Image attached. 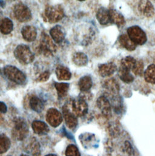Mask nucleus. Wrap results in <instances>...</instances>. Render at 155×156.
Instances as JSON below:
<instances>
[{"instance_id": "412c9836", "label": "nucleus", "mask_w": 155, "mask_h": 156, "mask_svg": "<svg viewBox=\"0 0 155 156\" xmlns=\"http://www.w3.org/2000/svg\"><path fill=\"white\" fill-rule=\"evenodd\" d=\"M119 42L125 49L128 51H134L136 48V44H135L129 37L128 35L122 34L119 37Z\"/></svg>"}, {"instance_id": "f704fd0d", "label": "nucleus", "mask_w": 155, "mask_h": 156, "mask_svg": "<svg viewBox=\"0 0 155 156\" xmlns=\"http://www.w3.org/2000/svg\"><path fill=\"white\" fill-rule=\"evenodd\" d=\"M50 73L49 71H45L43 73L37 78V81L39 82H44L49 80L50 77Z\"/></svg>"}, {"instance_id": "f8f14e48", "label": "nucleus", "mask_w": 155, "mask_h": 156, "mask_svg": "<svg viewBox=\"0 0 155 156\" xmlns=\"http://www.w3.org/2000/svg\"><path fill=\"white\" fill-rule=\"evenodd\" d=\"M98 108L101 111L102 114L105 117H110L112 114L111 104L108 98L102 95L99 97L96 101Z\"/></svg>"}, {"instance_id": "ddd939ff", "label": "nucleus", "mask_w": 155, "mask_h": 156, "mask_svg": "<svg viewBox=\"0 0 155 156\" xmlns=\"http://www.w3.org/2000/svg\"><path fill=\"white\" fill-rule=\"evenodd\" d=\"M117 68L115 63H108L99 66L98 73L102 77H107L113 75L116 71Z\"/></svg>"}, {"instance_id": "f03ea898", "label": "nucleus", "mask_w": 155, "mask_h": 156, "mask_svg": "<svg viewBox=\"0 0 155 156\" xmlns=\"http://www.w3.org/2000/svg\"><path fill=\"white\" fill-rule=\"evenodd\" d=\"M29 133V127L26 121L22 118H16L14 120V127L12 130V136L16 140H22Z\"/></svg>"}, {"instance_id": "423d86ee", "label": "nucleus", "mask_w": 155, "mask_h": 156, "mask_svg": "<svg viewBox=\"0 0 155 156\" xmlns=\"http://www.w3.org/2000/svg\"><path fill=\"white\" fill-rule=\"evenodd\" d=\"M127 34L130 38L136 44L143 45L147 41V35L144 31L139 26H133L127 29Z\"/></svg>"}, {"instance_id": "b1692460", "label": "nucleus", "mask_w": 155, "mask_h": 156, "mask_svg": "<svg viewBox=\"0 0 155 156\" xmlns=\"http://www.w3.org/2000/svg\"><path fill=\"white\" fill-rule=\"evenodd\" d=\"M72 61L78 66H84L88 63V57L83 52H76L73 55Z\"/></svg>"}, {"instance_id": "2f4dec72", "label": "nucleus", "mask_w": 155, "mask_h": 156, "mask_svg": "<svg viewBox=\"0 0 155 156\" xmlns=\"http://www.w3.org/2000/svg\"><path fill=\"white\" fill-rule=\"evenodd\" d=\"M144 63L143 61L139 60V61H136V63L135 66L133 67L132 71L135 74V75L137 76H142L144 74Z\"/></svg>"}, {"instance_id": "a211bd4d", "label": "nucleus", "mask_w": 155, "mask_h": 156, "mask_svg": "<svg viewBox=\"0 0 155 156\" xmlns=\"http://www.w3.org/2000/svg\"><path fill=\"white\" fill-rule=\"evenodd\" d=\"M103 87L110 94L116 95L119 92V86L114 78H110L104 82Z\"/></svg>"}, {"instance_id": "6e6552de", "label": "nucleus", "mask_w": 155, "mask_h": 156, "mask_svg": "<svg viewBox=\"0 0 155 156\" xmlns=\"http://www.w3.org/2000/svg\"><path fill=\"white\" fill-rule=\"evenodd\" d=\"M71 108L77 117H82L88 112V105L85 100L79 98L71 102Z\"/></svg>"}, {"instance_id": "0eeeda50", "label": "nucleus", "mask_w": 155, "mask_h": 156, "mask_svg": "<svg viewBox=\"0 0 155 156\" xmlns=\"http://www.w3.org/2000/svg\"><path fill=\"white\" fill-rule=\"evenodd\" d=\"M14 15L20 22H27L32 20V13L29 7L22 3L16 4L13 9Z\"/></svg>"}, {"instance_id": "20e7f679", "label": "nucleus", "mask_w": 155, "mask_h": 156, "mask_svg": "<svg viewBox=\"0 0 155 156\" xmlns=\"http://www.w3.org/2000/svg\"><path fill=\"white\" fill-rule=\"evenodd\" d=\"M14 55L16 60L23 65H28L33 62L35 56L30 48L24 44L18 45L14 51Z\"/></svg>"}, {"instance_id": "5701e85b", "label": "nucleus", "mask_w": 155, "mask_h": 156, "mask_svg": "<svg viewBox=\"0 0 155 156\" xmlns=\"http://www.w3.org/2000/svg\"><path fill=\"white\" fill-rule=\"evenodd\" d=\"M78 85L81 92L88 91L93 85L92 79L88 76H84L79 80Z\"/></svg>"}, {"instance_id": "1a4fd4ad", "label": "nucleus", "mask_w": 155, "mask_h": 156, "mask_svg": "<svg viewBox=\"0 0 155 156\" xmlns=\"http://www.w3.org/2000/svg\"><path fill=\"white\" fill-rule=\"evenodd\" d=\"M70 108L71 103L65 104L63 108V113L67 127L70 129H74L77 126V117L73 113L72 109L70 110Z\"/></svg>"}, {"instance_id": "aec40b11", "label": "nucleus", "mask_w": 155, "mask_h": 156, "mask_svg": "<svg viewBox=\"0 0 155 156\" xmlns=\"http://www.w3.org/2000/svg\"><path fill=\"white\" fill-rule=\"evenodd\" d=\"M32 126L34 133L38 135H45L49 131V126L43 122L34 121Z\"/></svg>"}, {"instance_id": "39448f33", "label": "nucleus", "mask_w": 155, "mask_h": 156, "mask_svg": "<svg viewBox=\"0 0 155 156\" xmlns=\"http://www.w3.org/2000/svg\"><path fill=\"white\" fill-rule=\"evenodd\" d=\"M4 73L7 78L16 84H22L26 81L25 74L15 66H6L4 68Z\"/></svg>"}, {"instance_id": "473e14b6", "label": "nucleus", "mask_w": 155, "mask_h": 156, "mask_svg": "<svg viewBox=\"0 0 155 156\" xmlns=\"http://www.w3.org/2000/svg\"><path fill=\"white\" fill-rule=\"evenodd\" d=\"M66 156H81L80 153L77 147L74 145H70L66 150Z\"/></svg>"}, {"instance_id": "dca6fc26", "label": "nucleus", "mask_w": 155, "mask_h": 156, "mask_svg": "<svg viewBox=\"0 0 155 156\" xmlns=\"http://www.w3.org/2000/svg\"><path fill=\"white\" fill-rule=\"evenodd\" d=\"M26 151L33 156H39L40 155V145L39 142L35 139L32 138L26 146Z\"/></svg>"}, {"instance_id": "7ed1b4c3", "label": "nucleus", "mask_w": 155, "mask_h": 156, "mask_svg": "<svg viewBox=\"0 0 155 156\" xmlns=\"http://www.w3.org/2000/svg\"><path fill=\"white\" fill-rule=\"evenodd\" d=\"M64 16V9L60 5H49L46 7L44 18L46 21L52 24L55 23L62 20Z\"/></svg>"}, {"instance_id": "4be33fe9", "label": "nucleus", "mask_w": 155, "mask_h": 156, "mask_svg": "<svg viewBox=\"0 0 155 156\" xmlns=\"http://www.w3.org/2000/svg\"><path fill=\"white\" fill-rule=\"evenodd\" d=\"M57 77L59 80H69L72 77L70 70L66 66L59 65L55 71Z\"/></svg>"}, {"instance_id": "4c0bfd02", "label": "nucleus", "mask_w": 155, "mask_h": 156, "mask_svg": "<svg viewBox=\"0 0 155 156\" xmlns=\"http://www.w3.org/2000/svg\"><path fill=\"white\" fill-rule=\"evenodd\" d=\"M7 1H15V0H7Z\"/></svg>"}, {"instance_id": "c9c22d12", "label": "nucleus", "mask_w": 155, "mask_h": 156, "mask_svg": "<svg viewBox=\"0 0 155 156\" xmlns=\"http://www.w3.org/2000/svg\"><path fill=\"white\" fill-rule=\"evenodd\" d=\"M7 111V106L3 102L0 101V113H5Z\"/></svg>"}, {"instance_id": "2eb2a0df", "label": "nucleus", "mask_w": 155, "mask_h": 156, "mask_svg": "<svg viewBox=\"0 0 155 156\" xmlns=\"http://www.w3.org/2000/svg\"><path fill=\"white\" fill-rule=\"evenodd\" d=\"M50 34L52 40L58 44L62 43L65 38V32L63 27L59 25L51 29Z\"/></svg>"}, {"instance_id": "7c9ffc66", "label": "nucleus", "mask_w": 155, "mask_h": 156, "mask_svg": "<svg viewBox=\"0 0 155 156\" xmlns=\"http://www.w3.org/2000/svg\"><path fill=\"white\" fill-rule=\"evenodd\" d=\"M119 76L123 82L126 83H130L134 80V77L130 74V71H126L120 68L119 69Z\"/></svg>"}, {"instance_id": "9b49d317", "label": "nucleus", "mask_w": 155, "mask_h": 156, "mask_svg": "<svg viewBox=\"0 0 155 156\" xmlns=\"http://www.w3.org/2000/svg\"><path fill=\"white\" fill-rule=\"evenodd\" d=\"M140 12L146 17L152 18L155 15V8L149 0H141L138 4Z\"/></svg>"}, {"instance_id": "c756f323", "label": "nucleus", "mask_w": 155, "mask_h": 156, "mask_svg": "<svg viewBox=\"0 0 155 156\" xmlns=\"http://www.w3.org/2000/svg\"><path fill=\"white\" fill-rule=\"evenodd\" d=\"M10 139L4 134H0V154L6 153L10 147Z\"/></svg>"}, {"instance_id": "6ab92c4d", "label": "nucleus", "mask_w": 155, "mask_h": 156, "mask_svg": "<svg viewBox=\"0 0 155 156\" xmlns=\"http://www.w3.org/2000/svg\"><path fill=\"white\" fill-rule=\"evenodd\" d=\"M96 18L98 22L102 25H106L110 22L109 10L104 7H101L97 12Z\"/></svg>"}, {"instance_id": "9d476101", "label": "nucleus", "mask_w": 155, "mask_h": 156, "mask_svg": "<svg viewBox=\"0 0 155 156\" xmlns=\"http://www.w3.org/2000/svg\"><path fill=\"white\" fill-rule=\"evenodd\" d=\"M46 120L50 125L56 128L62 123L63 117L58 110L55 108H50L47 112Z\"/></svg>"}, {"instance_id": "ea45409f", "label": "nucleus", "mask_w": 155, "mask_h": 156, "mask_svg": "<svg viewBox=\"0 0 155 156\" xmlns=\"http://www.w3.org/2000/svg\"><path fill=\"white\" fill-rule=\"evenodd\" d=\"M78 1H85V0H78Z\"/></svg>"}, {"instance_id": "72a5a7b5", "label": "nucleus", "mask_w": 155, "mask_h": 156, "mask_svg": "<svg viewBox=\"0 0 155 156\" xmlns=\"http://www.w3.org/2000/svg\"><path fill=\"white\" fill-rule=\"evenodd\" d=\"M124 148H125V150L126 151V153L130 155V156H132L134 154V150H133V148L132 146V145L130 144V143L128 141H126L125 143H124Z\"/></svg>"}, {"instance_id": "c85d7f7f", "label": "nucleus", "mask_w": 155, "mask_h": 156, "mask_svg": "<svg viewBox=\"0 0 155 156\" xmlns=\"http://www.w3.org/2000/svg\"><path fill=\"white\" fill-rule=\"evenodd\" d=\"M145 80L151 84H155V65H151L144 72Z\"/></svg>"}, {"instance_id": "4468645a", "label": "nucleus", "mask_w": 155, "mask_h": 156, "mask_svg": "<svg viewBox=\"0 0 155 156\" xmlns=\"http://www.w3.org/2000/svg\"><path fill=\"white\" fill-rule=\"evenodd\" d=\"M21 34L26 41L32 42L35 41L36 38L37 30L34 26H26L22 28Z\"/></svg>"}, {"instance_id": "a878e982", "label": "nucleus", "mask_w": 155, "mask_h": 156, "mask_svg": "<svg viewBox=\"0 0 155 156\" xmlns=\"http://www.w3.org/2000/svg\"><path fill=\"white\" fill-rule=\"evenodd\" d=\"M13 28V24L11 20L8 18H4L0 24L1 32L4 35L9 34Z\"/></svg>"}, {"instance_id": "393cba45", "label": "nucleus", "mask_w": 155, "mask_h": 156, "mask_svg": "<svg viewBox=\"0 0 155 156\" xmlns=\"http://www.w3.org/2000/svg\"><path fill=\"white\" fill-rule=\"evenodd\" d=\"M136 63V60L132 57H126L124 58L121 62L120 69L130 71L133 69Z\"/></svg>"}, {"instance_id": "58836bf2", "label": "nucleus", "mask_w": 155, "mask_h": 156, "mask_svg": "<svg viewBox=\"0 0 155 156\" xmlns=\"http://www.w3.org/2000/svg\"><path fill=\"white\" fill-rule=\"evenodd\" d=\"M21 156H26V155H24V154H22Z\"/></svg>"}, {"instance_id": "cd10ccee", "label": "nucleus", "mask_w": 155, "mask_h": 156, "mask_svg": "<svg viewBox=\"0 0 155 156\" xmlns=\"http://www.w3.org/2000/svg\"><path fill=\"white\" fill-rule=\"evenodd\" d=\"M55 87L57 90L58 97L62 98L67 95L69 89V84L66 83H55Z\"/></svg>"}, {"instance_id": "f257e3e1", "label": "nucleus", "mask_w": 155, "mask_h": 156, "mask_svg": "<svg viewBox=\"0 0 155 156\" xmlns=\"http://www.w3.org/2000/svg\"><path fill=\"white\" fill-rule=\"evenodd\" d=\"M55 44L53 43L51 38L44 32H43L41 36V40L37 51L41 54L46 57L53 55L57 51Z\"/></svg>"}, {"instance_id": "f3484780", "label": "nucleus", "mask_w": 155, "mask_h": 156, "mask_svg": "<svg viewBox=\"0 0 155 156\" xmlns=\"http://www.w3.org/2000/svg\"><path fill=\"white\" fill-rule=\"evenodd\" d=\"M109 12L110 16V22L112 23L116 24L118 27H121L124 25L126 23L125 18L120 12L115 9L109 10Z\"/></svg>"}, {"instance_id": "bb28decb", "label": "nucleus", "mask_w": 155, "mask_h": 156, "mask_svg": "<svg viewBox=\"0 0 155 156\" xmlns=\"http://www.w3.org/2000/svg\"><path fill=\"white\" fill-rule=\"evenodd\" d=\"M30 106L32 110L38 113L42 112L44 108V105L42 100L36 96H33L30 98Z\"/></svg>"}, {"instance_id": "e433bc0d", "label": "nucleus", "mask_w": 155, "mask_h": 156, "mask_svg": "<svg viewBox=\"0 0 155 156\" xmlns=\"http://www.w3.org/2000/svg\"><path fill=\"white\" fill-rule=\"evenodd\" d=\"M56 156V155H55V154H48V155H47V156Z\"/></svg>"}]
</instances>
